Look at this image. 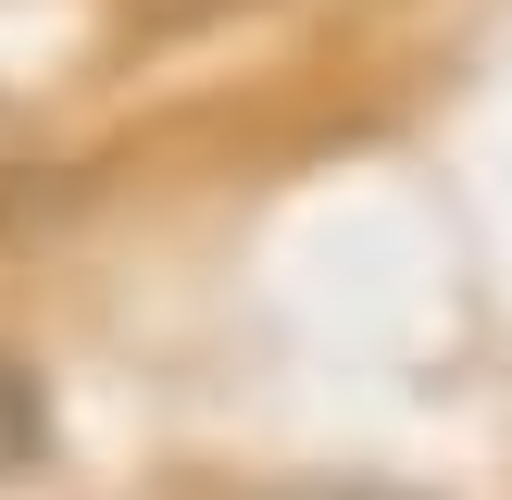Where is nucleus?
<instances>
[{
	"label": "nucleus",
	"mask_w": 512,
	"mask_h": 500,
	"mask_svg": "<svg viewBox=\"0 0 512 500\" xmlns=\"http://www.w3.org/2000/svg\"><path fill=\"white\" fill-rule=\"evenodd\" d=\"M38 463H50V388H38V363L0 350V475H38Z\"/></svg>",
	"instance_id": "f257e3e1"
}]
</instances>
